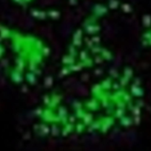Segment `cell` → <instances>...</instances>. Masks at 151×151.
I'll return each instance as SVG.
<instances>
[{
  "instance_id": "6da1fadb",
  "label": "cell",
  "mask_w": 151,
  "mask_h": 151,
  "mask_svg": "<svg viewBox=\"0 0 151 151\" xmlns=\"http://www.w3.org/2000/svg\"><path fill=\"white\" fill-rule=\"evenodd\" d=\"M86 75L73 91L45 94L32 115L33 131L43 138L100 136L129 126L141 100L138 81L127 69H104Z\"/></svg>"
},
{
  "instance_id": "7a4b0ae2",
  "label": "cell",
  "mask_w": 151,
  "mask_h": 151,
  "mask_svg": "<svg viewBox=\"0 0 151 151\" xmlns=\"http://www.w3.org/2000/svg\"><path fill=\"white\" fill-rule=\"evenodd\" d=\"M51 49L42 38L8 28H0V99L27 92L44 78Z\"/></svg>"
}]
</instances>
